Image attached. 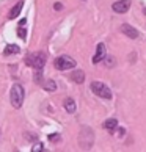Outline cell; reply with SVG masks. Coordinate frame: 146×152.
Returning a JSON list of instances; mask_svg holds the SVG:
<instances>
[{
    "label": "cell",
    "mask_w": 146,
    "mask_h": 152,
    "mask_svg": "<svg viewBox=\"0 0 146 152\" xmlns=\"http://www.w3.org/2000/svg\"><path fill=\"white\" fill-rule=\"evenodd\" d=\"M104 58H105V44L104 42H99L98 44V49H96V53H94V57H93V64L101 63Z\"/></svg>",
    "instance_id": "7"
},
{
    "label": "cell",
    "mask_w": 146,
    "mask_h": 152,
    "mask_svg": "<svg viewBox=\"0 0 146 152\" xmlns=\"http://www.w3.org/2000/svg\"><path fill=\"white\" fill-rule=\"evenodd\" d=\"M24 96H25V91H24V88H22V85H19V83L13 85V88H11V91H10L11 105H13L14 108H21L22 104H24Z\"/></svg>",
    "instance_id": "1"
},
{
    "label": "cell",
    "mask_w": 146,
    "mask_h": 152,
    "mask_svg": "<svg viewBox=\"0 0 146 152\" xmlns=\"http://www.w3.org/2000/svg\"><path fill=\"white\" fill-rule=\"evenodd\" d=\"M91 91L96 94V96H99L101 99H105V100H110L112 97H113V94H112V89L105 85V83H102V82H98V80H94V82H91Z\"/></svg>",
    "instance_id": "2"
},
{
    "label": "cell",
    "mask_w": 146,
    "mask_h": 152,
    "mask_svg": "<svg viewBox=\"0 0 146 152\" xmlns=\"http://www.w3.org/2000/svg\"><path fill=\"white\" fill-rule=\"evenodd\" d=\"M22 7H24V3L22 2H19V3H16L13 8H11V11L8 13V19H16L18 16L21 14V10H22Z\"/></svg>",
    "instance_id": "11"
},
{
    "label": "cell",
    "mask_w": 146,
    "mask_h": 152,
    "mask_svg": "<svg viewBox=\"0 0 146 152\" xmlns=\"http://www.w3.org/2000/svg\"><path fill=\"white\" fill-rule=\"evenodd\" d=\"M43 88L46 89V91H55V89H57V83H55L54 80H44Z\"/></svg>",
    "instance_id": "14"
},
{
    "label": "cell",
    "mask_w": 146,
    "mask_h": 152,
    "mask_svg": "<svg viewBox=\"0 0 146 152\" xmlns=\"http://www.w3.org/2000/svg\"><path fill=\"white\" fill-rule=\"evenodd\" d=\"M105 66H107V67H113V66H115V58H113V57L105 58Z\"/></svg>",
    "instance_id": "16"
},
{
    "label": "cell",
    "mask_w": 146,
    "mask_h": 152,
    "mask_svg": "<svg viewBox=\"0 0 146 152\" xmlns=\"http://www.w3.org/2000/svg\"><path fill=\"white\" fill-rule=\"evenodd\" d=\"M25 63L32 66L33 69H43L44 64H46V53L43 52H38V53H33V55H29V57L25 58Z\"/></svg>",
    "instance_id": "3"
},
{
    "label": "cell",
    "mask_w": 146,
    "mask_h": 152,
    "mask_svg": "<svg viewBox=\"0 0 146 152\" xmlns=\"http://www.w3.org/2000/svg\"><path fill=\"white\" fill-rule=\"evenodd\" d=\"M63 107H65V110L68 111V113H76V110H77L76 100H74V99H71V97H66V99H65Z\"/></svg>",
    "instance_id": "8"
},
{
    "label": "cell",
    "mask_w": 146,
    "mask_h": 152,
    "mask_svg": "<svg viewBox=\"0 0 146 152\" xmlns=\"http://www.w3.org/2000/svg\"><path fill=\"white\" fill-rule=\"evenodd\" d=\"M35 82L39 83V85H43V72H41V69H38V72L35 74Z\"/></svg>",
    "instance_id": "15"
},
{
    "label": "cell",
    "mask_w": 146,
    "mask_h": 152,
    "mask_svg": "<svg viewBox=\"0 0 146 152\" xmlns=\"http://www.w3.org/2000/svg\"><path fill=\"white\" fill-rule=\"evenodd\" d=\"M124 129H118V135H120V137H121V135H124Z\"/></svg>",
    "instance_id": "20"
},
{
    "label": "cell",
    "mask_w": 146,
    "mask_h": 152,
    "mask_svg": "<svg viewBox=\"0 0 146 152\" xmlns=\"http://www.w3.org/2000/svg\"><path fill=\"white\" fill-rule=\"evenodd\" d=\"M54 64L58 71H69V69H74L76 67V61H74V58L68 57V55H61V57L55 60Z\"/></svg>",
    "instance_id": "4"
},
{
    "label": "cell",
    "mask_w": 146,
    "mask_h": 152,
    "mask_svg": "<svg viewBox=\"0 0 146 152\" xmlns=\"http://www.w3.org/2000/svg\"><path fill=\"white\" fill-rule=\"evenodd\" d=\"M43 149H44V146H43L41 143H36L35 146H33V149H32V151H33V152H41Z\"/></svg>",
    "instance_id": "17"
},
{
    "label": "cell",
    "mask_w": 146,
    "mask_h": 152,
    "mask_svg": "<svg viewBox=\"0 0 146 152\" xmlns=\"http://www.w3.org/2000/svg\"><path fill=\"white\" fill-rule=\"evenodd\" d=\"M71 80L79 83V85H82V83L85 82V74H83V71H72L71 72Z\"/></svg>",
    "instance_id": "9"
},
{
    "label": "cell",
    "mask_w": 146,
    "mask_h": 152,
    "mask_svg": "<svg viewBox=\"0 0 146 152\" xmlns=\"http://www.w3.org/2000/svg\"><path fill=\"white\" fill-rule=\"evenodd\" d=\"M121 33H123L124 36L131 38V39H137V38H138V30L134 28L131 24H123V25H121Z\"/></svg>",
    "instance_id": "6"
},
{
    "label": "cell",
    "mask_w": 146,
    "mask_h": 152,
    "mask_svg": "<svg viewBox=\"0 0 146 152\" xmlns=\"http://www.w3.org/2000/svg\"><path fill=\"white\" fill-rule=\"evenodd\" d=\"M104 129H105V130H109L110 133H113L118 129V121L115 119V118H110V119L104 121Z\"/></svg>",
    "instance_id": "10"
},
{
    "label": "cell",
    "mask_w": 146,
    "mask_h": 152,
    "mask_svg": "<svg viewBox=\"0 0 146 152\" xmlns=\"http://www.w3.org/2000/svg\"><path fill=\"white\" fill-rule=\"evenodd\" d=\"M19 24H21V25H19V28H18V35H19V38H22V39H27V31H25L27 19H22Z\"/></svg>",
    "instance_id": "13"
},
{
    "label": "cell",
    "mask_w": 146,
    "mask_h": 152,
    "mask_svg": "<svg viewBox=\"0 0 146 152\" xmlns=\"http://www.w3.org/2000/svg\"><path fill=\"white\" fill-rule=\"evenodd\" d=\"M54 8L58 11V10H61V8H63V5H61V3H55V5H54Z\"/></svg>",
    "instance_id": "19"
},
{
    "label": "cell",
    "mask_w": 146,
    "mask_h": 152,
    "mask_svg": "<svg viewBox=\"0 0 146 152\" xmlns=\"http://www.w3.org/2000/svg\"><path fill=\"white\" fill-rule=\"evenodd\" d=\"M21 52V49L19 46H16V44H8L7 47H5V55H14V53H19Z\"/></svg>",
    "instance_id": "12"
},
{
    "label": "cell",
    "mask_w": 146,
    "mask_h": 152,
    "mask_svg": "<svg viewBox=\"0 0 146 152\" xmlns=\"http://www.w3.org/2000/svg\"><path fill=\"white\" fill-rule=\"evenodd\" d=\"M113 11L118 14H124L129 11V8H131V0H118V2L113 3Z\"/></svg>",
    "instance_id": "5"
},
{
    "label": "cell",
    "mask_w": 146,
    "mask_h": 152,
    "mask_svg": "<svg viewBox=\"0 0 146 152\" xmlns=\"http://www.w3.org/2000/svg\"><path fill=\"white\" fill-rule=\"evenodd\" d=\"M49 140L50 141H57V140L60 141V135L58 133H52V135H49Z\"/></svg>",
    "instance_id": "18"
}]
</instances>
